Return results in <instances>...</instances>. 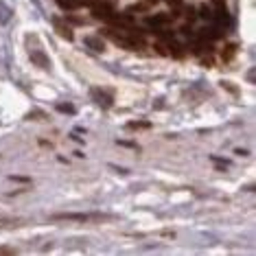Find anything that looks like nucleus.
Returning a JSON list of instances; mask_svg holds the SVG:
<instances>
[{"instance_id":"nucleus-3","label":"nucleus","mask_w":256,"mask_h":256,"mask_svg":"<svg viewBox=\"0 0 256 256\" xmlns=\"http://www.w3.org/2000/svg\"><path fill=\"white\" fill-rule=\"evenodd\" d=\"M28 57L33 60V64H38L40 68H44V70H50V62H48V57L44 55V50H28Z\"/></svg>"},{"instance_id":"nucleus-6","label":"nucleus","mask_w":256,"mask_h":256,"mask_svg":"<svg viewBox=\"0 0 256 256\" xmlns=\"http://www.w3.org/2000/svg\"><path fill=\"white\" fill-rule=\"evenodd\" d=\"M217 22L219 24H230V14L224 4H219V9H217Z\"/></svg>"},{"instance_id":"nucleus-5","label":"nucleus","mask_w":256,"mask_h":256,"mask_svg":"<svg viewBox=\"0 0 256 256\" xmlns=\"http://www.w3.org/2000/svg\"><path fill=\"white\" fill-rule=\"evenodd\" d=\"M53 26H55V31L60 33L64 40H68V42H70V40L74 38V36H72V28H70V26H66L62 20H57V18H55V20H53Z\"/></svg>"},{"instance_id":"nucleus-7","label":"nucleus","mask_w":256,"mask_h":256,"mask_svg":"<svg viewBox=\"0 0 256 256\" xmlns=\"http://www.w3.org/2000/svg\"><path fill=\"white\" fill-rule=\"evenodd\" d=\"M53 219H70V221H88L92 219L90 214H53Z\"/></svg>"},{"instance_id":"nucleus-8","label":"nucleus","mask_w":256,"mask_h":256,"mask_svg":"<svg viewBox=\"0 0 256 256\" xmlns=\"http://www.w3.org/2000/svg\"><path fill=\"white\" fill-rule=\"evenodd\" d=\"M147 22L149 24H166V22H171V18L168 16H156V18H149Z\"/></svg>"},{"instance_id":"nucleus-11","label":"nucleus","mask_w":256,"mask_h":256,"mask_svg":"<svg viewBox=\"0 0 256 256\" xmlns=\"http://www.w3.org/2000/svg\"><path fill=\"white\" fill-rule=\"evenodd\" d=\"M138 127H149V123H132L130 130H138Z\"/></svg>"},{"instance_id":"nucleus-4","label":"nucleus","mask_w":256,"mask_h":256,"mask_svg":"<svg viewBox=\"0 0 256 256\" xmlns=\"http://www.w3.org/2000/svg\"><path fill=\"white\" fill-rule=\"evenodd\" d=\"M86 46H90L94 53H103V50H106V42H103V36H101V38L88 36V38H86Z\"/></svg>"},{"instance_id":"nucleus-2","label":"nucleus","mask_w":256,"mask_h":256,"mask_svg":"<svg viewBox=\"0 0 256 256\" xmlns=\"http://www.w3.org/2000/svg\"><path fill=\"white\" fill-rule=\"evenodd\" d=\"M92 98L96 101V106H101V108H112V94L110 92H106V90H101V88H92Z\"/></svg>"},{"instance_id":"nucleus-1","label":"nucleus","mask_w":256,"mask_h":256,"mask_svg":"<svg viewBox=\"0 0 256 256\" xmlns=\"http://www.w3.org/2000/svg\"><path fill=\"white\" fill-rule=\"evenodd\" d=\"M101 36L110 38L116 46H120V48H127V50H136V48H138V44H140V42H136V40H132V38L123 36V33L118 36V33L112 31V28H106V31H101Z\"/></svg>"},{"instance_id":"nucleus-10","label":"nucleus","mask_w":256,"mask_h":256,"mask_svg":"<svg viewBox=\"0 0 256 256\" xmlns=\"http://www.w3.org/2000/svg\"><path fill=\"white\" fill-rule=\"evenodd\" d=\"M57 110H60V112H68V114H72V112H74V108H72V106H57Z\"/></svg>"},{"instance_id":"nucleus-9","label":"nucleus","mask_w":256,"mask_h":256,"mask_svg":"<svg viewBox=\"0 0 256 256\" xmlns=\"http://www.w3.org/2000/svg\"><path fill=\"white\" fill-rule=\"evenodd\" d=\"M20 224V219H11V217H0V226H16Z\"/></svg>"},{"instance_id":"nucleus-12","label":"nucleus","mask_w":256,"mask_h":256,"mask_svg":"<svg viewBox=\"0 0 256 256\" xmlns=\"http://www.w3.org/2000/svg\"><path fill=\"white\" fill-rule=\"evenodd\" d=\"M0 254H16V250H11V248H0Z\"/></svg>"}]
</instances>
